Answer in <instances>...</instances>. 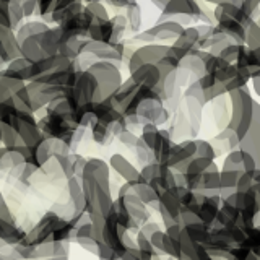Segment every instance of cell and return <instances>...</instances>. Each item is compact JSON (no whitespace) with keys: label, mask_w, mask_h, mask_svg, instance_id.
<instances>
[{"label":"cell","mask_w":260,"mask_h":260,"mask_svg":"<svg viewBox=\"0 0 260 260\" xmlns=\"http://www.w3.org/2000/svg\"><path fill=\"white\" fill-rule=\"evenodd\" d=\"M109 165L100 158H88L81 176L85 190L86 213L108 216L112 208L114 199L111 195V176Z\"/></svg>","instance_id":"cell-1"},{"label":"cell","mask_w":260,"mask_h":260,"mask_svg":"<svg viewBox=\"0 0 260 260\" xmlns=\"http://www.w3.org/2000/svg\"><path fill=\"white\" fill-rule=\"evenodd\" d=\"M63 96L77 111L86 104L103 101L101 86L98 78L89 70H75L72 73L67 86L63 88Z\"/></svg>","instance_id":"cell-2"},{"label":"cell","mask_w":260,"mask_h":260,"mask_svg":"<svg viewBox=\"0 0 260 260\" xmlns=\"http://www.w3.org/2000/svg\"><path fill=\"white\" fill-rule=\"evenodd\" d=\"M228 96H230V103H231V114L226 127L233 128L242 140L252 127L255 100L252 98L247 86L241 89H234V91L228 93Z\"/></svg>","instance_id":"cell-3"},{"label":"cell","mask_w":260,"mask_h":260,"mask_svg":"<svg viewBox=\"0 0 260 260\" xmlns=\"http://www.w3.org/2000/svg\"><path fill=\"white\" fill-rule=\"evenodd\" d=\"M63 36V31L59 24H54L44 32L36 36H31L26 41L21 43V55L26 57L31 62H39L46 59V57H51L59 54L60 49V41Z\"/></svg>","instance_id":"cell-4"},{"label":"cell","mask_w":260,"mask_h":260,"mask_svg":"<svg viewBox=\"0 0 260 260\" xmlns=\"http://www.w3.org/2000/svg\"><path fill=\"white\" fill-rule=\"evenodd\" d=\"M86 70L91 72L98 78V81H100L103 100L111 98L120 88V85L124 83L119 63H114L109 60H96Z\"/></svg>","instance_id":"cell-5"},{"label":"cell","mask_w":260,"mask_h":260,"mask_svg":"<svg viewBox=\"0 0 260 260\" xmlns=\"http://www.w3.org/2000/svg\"><path fill=\"white\" fill-rule=\"evenodd\" d=\"M134 51L135 49L128 47L125 41H120L117 44H109V43H98V41L86 39L85 43V54H91L98 60H109L119 65L122 62L127 63Z\"/></svg>","instance_id":"cell-6"},{"label":"cell","mask_w":260,"mask_h":260,"mask_svg":"<svg viewBox=\"0 0 260 260\" xmlns=\"http://www.w3.org/2000/svg\"><path fill=\"white\" fill-rule=\"evenodd\" d=\"M171 49V44L165 43H153V44H142L135 47L134 54L130 55L127 62L128 73L135 72L143 63H159L161 59L165 57Z\"/></svg>","instance_id":"cell-7"},{"label":"cell","mask_w":260,"mask_h":260,"mask_svg":"<svg viewBox=\"0 0 260 260\" xmlns=\"http://www.w3.org/2000/svg\"><path fill=\"white\" fill-rule=\"evenodd\" d=\"M173 72H177V70H171L159 63H143L135 72L128 73V77L132 78L138 86L156 89L161 85V81Z\"/></svg>","instance_id":"cell-8"},{"label":"cell","mask_w":260,"mask_h":260,"mask_svg":"<svg viewBox=\"0 0 260 260\" xmlns=\"http://www.w3.org/2000/svg\"><path fill=\"white\" fill-rule=\"evenodd\" d=\"M203 15V2L200 0H171L166 8L159 13L156 21H166L173 16H190L192 20L200 21Z\"/></svg>","instance_id":"cell-9"},{"label":"cell","mask_w":260,"mask_h":260,"mask_svg":"<svg viewBox=\"0 0 260 260\" xmlns=\"http://www.w3.org/2000/svg\"><path fill=\"white\" fill-rule=\"evenodd\" d=\"M195 156H197V143H195V140H184L181 143H174L165 165L173 168L176 173L184 174L189 161Z\"/></svg>","instance_id":"cell-10"},{"label":"cell","mask_w":260,"mask_h":260,"mask_svg":"<svg viewBox=\"0 0 260 260\" xmlns=\"http://www.w3.org/2000/svg\"><path fill=\"white\" fill-rule=\"evenodd\" d=\"M200 43H202V35L199 31V26L197 24H195V26L190 24V26H185L181 36L171 43V49H173L174 54L182 62L185 57L200 51Z\"/></svg>","instance_id":"cell-11"},{"label":"cell","mask_w":260,"mask_h":260,"mask_svg":"<svg viewBox=\"0 0 260 260\" xmlns=\"http://www.w3.org/2000/svg\"><path fill=\"white\" fill-rule=\"evenodd\" d=\"M18 57H21V43L16 36V31L0 26V62L4 67H7Z\"/></svg>","instance_id":"cell-12"},{"label":"cell","mask_w":260,"mask_h":260,"mask_svg":"<svg viewBox=\"0 0 260 260\" xmlns=\"http://www.w3.org/2000/svg\"><path fill=\"white\" fill-rule=\"evenodd\" d=\"M94 23V20L91 18L86 10H83L81 13L72 16L67 21H63L59 26L62 28L63 35L67 36H75L80 39H88L89 36V29H91V24Z\"/></svg>","instance_id":"cell-13"},{"label":"cell","mask_w":260,"mask_h":260,"mask_svg":"<svg viewBox=\"0 0 260 260\" xmlns=\"http://www.w3.org/2000/svg\"><path fill=\"white\" fill-rule=\"evenodd\" d=\"M184 29H185L184 24L173 21V20L156 21L151 28H148V31L151 32V36L154 39V43H165V44H169L168 41H176L182 35Z\"/></svg>","instance_id":"cell-14"},{"label":"cell","mask_w":260,"mask_h":260,"mask_svg":"<svg viewBox=\"0 0 260 260\" xmlns=\"http://www.w3.org/2000/svg\"><path fill=\"white\" fill-rule=\"evenodd\" d=\"M0 73H4V75H8V77H15V78H20L23 81H29L35 80V62L28 60L26 57H18V59L12 60L10 63L4 67L0 70Z\"/></svg>","instance_id":"cell-15"},{"label":"cell","mask_w":260,"mask_h":260,"mask_svg":"<svg viewBox=\"0 0 260 260\" xmlns=\"http://www.w3.org/2000/svg\"><path fill=\"white\" fill-rule=\"evenodd\" d=\"M215 31L223 35L224 38H228L230 41L236 44H246V32H247V26L242 24L241 21L236 20H221L215 23Z\"/></svg>","instance_id":"cell-16"},{"label":"cell","mask_w":260,"mask_h":260,"mask_svg":"<svg viewBox=\"0 0 260 260\" xmlns=\"http://www.w3.org/2000/svg\"><path fill=\"white\" fill-rule=\"evenodd\" d=\"M109 166L112 171L124 179L125 182H135V181H140V171H138L132 162H130L124 154L120 153H114L111 159H109Z\"/></svg>","instance_id":"cell-17"},{"label":"cell","mask_w":260,"mask_h":260,"mask_svg":"<svg viewBox=\"0 0 260 260\" xmlns=\"http://www.w3.org/2000/svg\"><path fill=\"white\" fill-rule=\"evenodd\" d=\"M223 200L219 195H213V197H203L202 203H200V208H199V218L202 223L208 224L210 228H213V224L216 223V218L219 210H221L223 205Z\"/></svg>","instance_id":"cell-18"},{"label":"cell","mask_w":260,"mask_h":260,"mask_svg":"<svg viewBox=\"0 0 260 260\" xmlns=\"http://www.w3.org/2000/svg\"><path fill=\"white\" fill-rule=\"evenodd\" d=\"M213 16H215V23L216 21H221V20H236V21H241L242 24H246V26H249V24L254 21L252 18H249V16L244 13V10L239 7V5H234L231 2L228 4H221V5H216L213 8Z\"/></svg>","instance_id":"cell-19"},{"label":"cell","mask_w":260,"mask_h":260,"mask_svg":"<svg viewBox=\"0 0 260 260\" xmlns=\"http://www.w3.org/2000/svg\"><path fill=\"white\" fill-rule=\"evenodd\" d=\"M138 86L135 81L128 77V80H124V83L120 85V88L117 89L116 93H114L109 100L112 101V104L116 106V108L124 114V111H125V108L130 104V101L134 100V96H135V93L138 91Z\"/></svg>","instance_id":"cell-20"},{"label":"cell","mask_w":260,"mask_h":260,"mask_svg":"<svg viewBox=\"0 0 260 260\" xmlns=\"http://www.w3.org/2000/svg\"><path fill=\"white\" fill-rule=\"evenodd\" d=\"M85 43H86V39H80L75 36L63 35L62 41H60L59 54L67 57V59H70V60H78L80 57L85 54Z\"/></svg>","instance_id":"cell-21"},{"label":"cell","mask_w":260,"mask_h":260,"mask_svg":"<svg viewBox=\"0 0 260 260\" xmlns=\"http://www.w3.org/2000/svg\"><path fill=\"white\" fill-rule=\"evenodd\" d=\"M197 81L200 83L203 93H205L207 103H211V101L218 100V98L228 94L226 86L223 83H219V81L213 75H210V73H205V75H202Z\"/></svg>","instance_id":"cell-22"},{"label":"cell","mask_w":260,"mask_h":260,"mask_svg":"<svg viewBox=\"0 0 260 260\" xmlns=\"http://www.w3.org/2000/svg\"><path fill=\"white\" fill-rule=\"evenodd\" d=\"M67 187H69L70 202H72V205L75 207L77 213H85L86 200H85V190H83V184H81V179L77 176L67 179Z\"/></svg>","instance_id":"cell-23"},{"label":"cell","mask_w":260,"mask_h":260,"mask_svg":"<svg viewBox=\"0 0 260 260\" xmlns=\"http://www.w3.org/2000/svg\"><path fill=\"white\" fill-rule=\"evenodd\" d=\"M75 239L78 242L80 247H83L86 252H91V254H98V246L100 242L94 239L93 236V224L91 221H88L85 224H80L77 228V233H75Z\"/></svg>","instance_id":"cell-24"},{"label":"cell","mask_w":260,"mask_h":260,"mask_svg":"<svg viewBox=\"0 0 260 260\" xmlns=\"http://www.w3.org/2000/svg\"><path fill=\"white\" fill-rule=\"evenodd\" d=\"M184 230L195 244H199V246H205V247L210 246V242H211V228L208 224L197 221V223L184 226Z\"/></svg>","instance_id":"cell-25"},{"label":"cell","mask_w":260,"mask_h":260,"mask_svg":"<svg viewBox=\"0 0 260 260\" xmlns=\"http://www.w3.org/2000/svg\"><path fill=\"white\" fill-rule=\"evenodd\" d=\"M158 210L166 211V213H169L171 216H174L179 221V216H181V211H182V203H181V200L177 199V195L173 190H165L159 195ZM179 224H181V223H179Z\"/></svg>","instance_id":"cell-26"},{"label":"cell","mask_w":260,"mask_h":260,"mask_svg":"<svg viewBox=\"0 0 260 260\" xmlns=\"http://www.w3.org/2000/svg\"><path fill=\"white\" fill-rule=\"evenodd\" d=\"M239 221H241V210L230 205V203H223L215 224L218 228H230V226L239 224ZM218 228H215V230H218ZM211 231H213V230H211Z\"/></svg>","instance_id":"cell-27"},{"label":"cell","mask_w":260,"mask_h":260,"mask_svg":"<svg viewBox=\"0 0 260 260\" xmlns=\"http://www.w3.org/2000/svg\"><path fill=\"white\" fill-rule=\"evenodd\" d=\"M49 28H51V24L46 23L44 20H28L20 24V28L16 29V36H18L20 43H23L28 38L41 35V32H44Z\"/></svg>","instance_id":"cell-28"},{"label":"cell","mask_w":260,"mask_h":260,"mask_svg":"<svg viewBox=\"0 0 260 260\" xmlns=\"http://www.w3.org/2000/svg\"><path fill=\"white\" fill-rule=\"evenodd\" d=\"M26 85H28L26 81H23L20 78L8 77V75H4V73H0V103L7 101L8 98L16 94L21 88H24Z\"/></svg>","instance_id":"cell-29"},{"label":"cell","mask_w":260,"mask_h":260,"mask_svg":"<svg viewBox=\"0 0 260 260\" xmlns=\"http://www.w3.org/2000/svg\"><path fill=\"white\" fill-rule=\"evenodd\" d=\"M239 148L247 151L249 154H252V158L257 162V169H260V135L255 134H247L242 138L239 143Z\"/></svg>","instance_id":"cell-30"},{"label":"cell","mask_w":260,"mask_h":260,"mask_svg":"<svg viewBox=\"0 0 260 260\" xmlns=\"http://www.w3.org/2000/svg\"><path fill=\"white\" fill-rule=\"evenodd\" d=\"M221 169L224 171H239V173H246V165H244V150L236 148L226 154L223 161Z\"/></svg>","instance_id":"cell-31"},{"label":"cell","mask_w":260,"mask_h":260,"mask_svg":"<svg viewBox=\"0 0 260 260\" xmlns=\"http://www.w3.org/2000/svg\"><path fill=\"white\" fill-rule=\"evenodd\" d=\"M0 132H2V146H7V148H15V146L24 145L20 134L16 132L10 124H7V122H0Z\"/></svg>","instance_id":"cell-32"},{"label":"cell","mask_w":260,"mask_h":260,"mask_svg":"<svg viewBox=\"0 0 260 260\" xmlns=\"http://www.w3.org/2000/svg\"><path fill=\"white\" fill-rule=\"evenodd\" d=\"M124 15L127 16L128 29L132 31L134 35H135V32H140L143 20H142V8H140V5H138V2L134 4V5H130V7H127Z\"/></svg>","instance_id":"cell-33"},{"label":"cell","mask_w":260,"mask_h":260,"mask_svg":"<svg viewBox=\"0 0 260 260\" xmlns=\"http://www.w3.org/2000/svg\"><path fill=\"white\" fill-rule=\"evenodd\" d=\"M213 159L210 158H202V156H195L189 161V165L185 168V173L184 174H203L207 173L210 169V166L213 165Z\"/></svg>","instance_id":"cell-34"},{"label":"cell","mask_w":260,"mask_h":260,"mask_svg":"<svg viewBox=\"0 0 260 260\" xmlns=\"http://www.w3.org/2000/svg\"><path fill=\"white\" fill-rule=\"evenodd\" d=\"M195 143H197V156L202 158H210V159H216L219 154L218 150L215 148V145L208 142V140H202V138H195Z\"/></svg>","instance_id":"cell-35"},{"label":"cell","mask_w":260,"mask_h":260,"mask_svg":"<svg viewBox=\"0 0 260 260\" xmlns=\"http://www.w3.org/2000/svg\"><path fill=\"white\" fill-rule=\"evenodd\" d=\"M246 46L252 51L260 47V24L257 21H252L247 26L246 32Z\"/></svg>","instance_id":"cell-36"},{"label":"cell","mask_w":260,"mask_h":260,"mask_svg":"<svg viewBox=\"0 0 260 260\" xmlns=\"http://www.w3.org/2000/svg\"><path fill=\"white\" fill-rule=\"evenodd\" d=\"M85 10L91 15V18L94 21H106V20H111V16L108 13V8L104 7V4H85Z\"/></svg>","instance_id":"cell-37"},{"label":"cell","mask_w":260,"mask_h":260,"mask_svg":"<svg viewBox=\"0 0 260 260\" xmlns=\"http://www.w3.org/2000/svg\"><path fill=\"white\" fill-rule=\"evenodd\" d=\"M246 44H236V43H231L228 44L221 52H219V57H221L223 60L230 62V63H236L239 59V55L242 52V49Z\"/></svg>","instance_id":"cell-38"},{"label":"cell","mask_w":260,"mask_h":260,"mask_svg":"<svg viewBox=\"0 0 260 260\" xmlns=\"http://www.w3.org/2000/svg\"><path fill=\"white\" fill-rule=\"evenodd\" d=\"M184 98H192V100H195L197 103H200L202 106H205V104H207L205 93H203V89H202V86H200V83H199L197 80H195V81H190V85L185 88Z\"/></svg>","instance_id":"cell-39"},{"label":"cell","mask_w":260,"mask_h":260,"mask_svg":"<svg viewBox=\"0 0 260 260\" xmlns=\"http://www.w3.org/2000/svg\"><path fill=\"white\" fill-rule=\"evenodd\" d=\"M242 173L239 171H224L221 169V189H238V182Z\"/></svg>","instance_id":"cell-40"},{"label":"cell","mask_w":260,"mask_h":260,"mask_svg":"<svg viewBox=\"0 0 260 260\" xmlns=\"http://www.w3.org/2000/svg\"><path fill=\"white\" fill-rule=\"evenodd\" d=\"M0 26H7L10 29H18V24H16L13 15L10 12V7H8V4H4L0 2Z\"/></svg>","instance_id":"cell-41"},{"label":"cell","mask_w":260,"mask_h":260,"mask_svg":"<svg viewBox=\"0 0 260 260\" xmlns=\"http://www.w3.org/2000/svg\"><path fill=\"white\" fill-rule=\"evenodd\" d=\"M241 8L254 21L260 18V0H242Z\"/></svg>","instance_id":"cell-42"},{"label":"cell","mask_w":260,"mask_h":260,"mask_svg":"<svg viewBox=\"0 0 260 260\" xmlns=\"http://www.w3.org/2000/svg\"><path fill=\"white\" fill-rule=\"evenodd\" d=\"M98 258L100 260H116V258H120V255L117 254L116 250L112 247H109L108 244L104 242H100V246H98Z\"/></svg>","instance_id":"cell-43"},{"label":"cell","mask_w":260,"mask_h":260,"mask_svg":"<svg viewBox=\"0 0 260 260\" xmlns=\"http://www.w3.org/2000/svg\"><path fill=\"white\" fill-rule=\"evenodd\" d=\"M55 5H57V0H38V13L36 16H49L54 10H55Z\"/></svg>","instance_id":"cell-44"},{"label":"cell","mask_w":260,"mask_h":260,"mask_svg":"<svg viewBox=\"0 0 260 260\" xmlns=\"http://www.w3.org/2000/svg\"><path fill=\"white\" fill-rule=\"evenodd\" d=\"M255 181H254V173H242L239 182H238V190L239 192H249L254 189Z\"/></svg>","instance_id":"cell-45"},{"label":"cell","mask_w":260,"mask_h":260,"mask_svg":"<svg viewBox=\"0 0 260 260\" xmlns=\"http://www.w3.org/2000/svg\"><path fill=\"white\" fill-rule=\"evenodd\" d=\"M151 244L154 246V249H156L158 254L166 257L165 255V230H159L151 236Z\"/></svg>","instance_id":"cell-46"},{"label":"cell","mask_w":260,"mask_h":260,"mask_svg":"<svg viewBox=\"0 0 260 260\" xmlns=\"http://www.w3.org/2000/svg\"><path fill=\"white\" fill-rule=\"evenodd\" d=\"M119 142L120 143H124L125 146H134V148H135V146H137V143H138V140H140V137H137L134 132H130V130H124V132H122L119 137Z\"/></svg>","instance_id":"cell-47"},{"label":"cell","mask_w":260,"mask_h":260,"mask_svg":"<svg viewBox=\"0 0 260 260\" xmlns=\"http://www.w3.org/2000/svg\"><path fill=\"white\" fill-rule=\"evenodd\" d=\"M13 169V162H12V156H10V151H8L7 146H2L0 148V169L7 171V169Z\"/></svg>","instance_id":"cell-48"},{"label":"cell","mask_w":260,"mask_h":260,"mask_svg":"<svg viewBox=\"0 0 260 260\" xmlns=\"http://www.w3.org/2000/svg\"><path fill=\"white\" fill-rule=\"evenodd\" d=\"M249 132L260 135V103H257V101L254 106V119H252V127Z\"/></svg>","instance_id":"cell-49"},{"label":"cell","mask_w":260,"mask_h":260,"mask_svg":"<svg viewBox=\"0 0 260 260\" xmlns=\"http://www.w3.org/2000/svg\"><path fill=\"white\" fill-rule=\"evenodd\" d=\"M120 258L124 260H142V250L137 247V244H134V246H130L124 254H122Z\"/></svg>","instance_id":"cell-50"},{"label":"cell","mask_w":260,"mask_h":260,"mask_svg":"<svg viewBox=\"0 0 260 260\" xmlns=\"http://www.w3.org/2000/svg\"><path fill=\"white\" fill-rule=\"evenodd\" d=\"M159 230H161V226H159L158 223H154V221H148V223H145V224L140 228V230H138V231H140L142 234H145L148 239H151V236H153L154 233H156V231H159Z\"/></svg>","instance_id":"cell-51"},{"label":"cell","mask_w":260,"mask_h":260,"mask_svg":"<svg viewBox=\"0 0 260 260\" xmlns=\"http://www.w3.org/2000/svg\"><path fill=\"white\" fill-rule=\"evenodd\" d=\"M0 218H2L4 223H15V219L10 213V210H8L7 207V202L5 199L2 197V200H0Z\"/></svg>","instance_id":"cell-52"},{"label":"cell","mask_w":260,"mask_h":260,"mask_svg":"<svg viewBox=\"0 0 260 260\" xmlns=\"http://www.w3.org/2000/svg\"><path fill=\"white\" fill-rule=\"evenodd\" d=\"M106 2H109L112 7H116V8H124L125 10L127 7L137 4V0H106Z\"/></svg>","instance_id":"cell-53"},{"label":"cell","mask_w":260,"mask_h":260,"mask_svg":"<svg viewBox=\"0 0 260 260\" xmlns=\"http://www.w3.org/2000/svg\"><path fill=\"white\" fill-rule=\"evenodd\" d=\"M236 190H238V189H219V197H221L223 202H226Z\"/></svg>","instance_id":"cell-54"},{"label":"cell","mask_w":260,"mask_h":260,"mask_svg":"<svg viewBox=\"0 0 260 260\" xmlns=\"http://www.w3.org/2000/svg\"><path fill=\"white\" fill-rule=\"evenodd\" d=\"M150 2H151L154 7H156L159 12H162V10H165V8H166V5L171 2V0H150Z\"/></svg>","instance_id":"cell-55"},{"label":"cell","mask_w":260,"mask_h":260,"mask_svg":"<svg viewBox=\"0 0 260 260\" xmlns=\"http://www.w3.org/2000/svg\"><path fill=\"white\" fill-rule=\"evenodd\" d=\"M252 89H254V93L260 98V78H252Z\"/></svg>","instance_id":"cell-56"},{"label":"cell","mask_w":260,"mask_h":260,"mask_svg":"<svg viewBox=\"0 0 260 260\" xmlns=\"http://www.w3.org/2000/svg\"><path fill=\"white\" fill-rule=\"evenodd\" d=\"M200 2L203 4H211V5H221V4H228V2H231V0H200Z\"/></svg>","instance_id":"cell-57"},{"label":"cell","mask_w":260,"mask_h":260,"mask_svg":"<svg viewBox=\"0 0 260 260\" xmlns=\"http://www.w3.org/2000/svg\"><path fill=\"white\" fill-rule=\"evenodd\" d=\"M252 78H260V67L252 72Z\"/></svg>","instance_id":"cell-58"},{"label":"cell","mask_w":260,"mask_h":260,"mask_svg":"<svg viewBox=\"0 0 260 260\" xmlns=\"http://www.w3.org/2000/svg\"><path fill=\"white\" fill-rule=\"evenodd\" d=\"M85 4H96V2H100V4H103V2H106V0H83Z\"/></svg>","instance_id":"cell-59"},{"label":"cell","mask_w":260,"mask_h":260,"mask_svg":"<svg viewBox=\"0 0 260 260\" xmlns=\"http://www.w3.org/2000/svg\"><path fill=\"white\" fill-rule=\"evenodd\" d=\"M116 260H124V258H116Z\"/></svg>","instance_id":"cell-60"}]
</instances>
